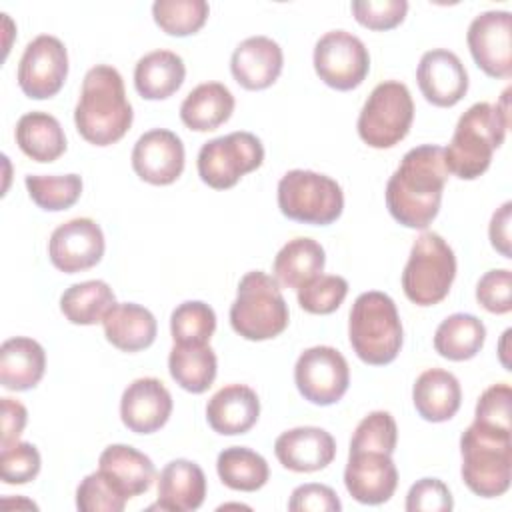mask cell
Masks as SVG:
<instances>
[{
    "instance_id": "6da1fadb",
    "label": "cell",
    "mask_w": 512,
    "mask_h": 512,
    "mask_svg": "<svg viewBox=\"0 0 512 512\" xmlns=\"http://www.w3.org/2000/svg\"><path fill=\"white\" fill-rule=\"evenodd\" d=\"M448 174L444 148L422 144L408 150L386 184L390 216L406 228H428L440 212Z\"/></svg>"
},
{
    "instance_id": "7a4b0ae2",
    "label": "cell",
    "mask_w": 512,
    "mask_h": 512,
    "mask_svg": "<svg viewBox=\"0 0 512 512\" xmlns=\"http://www.w3.org/2000/svg\"><path fill=\"white\" fill-rule=\"evenodd\" d=\"M134 120L124 80L114 66L96 64L82 80L74 124L78 134L94 146H110L124 138Z\"/></svg>"
},
{
    "instance_id": "3957f363",
    "label": "cell",
    "mask_w": 512,
    "mask_h": 512,
    "mask_svg": "<svg viewBox=\"0 0 512 512\" xmlns=\"http://www.w3.org/2000/svg\"><path fill=\"white\" fill-rule=\"evenodd\" d=\"M508 90L502 104L476 102L460 118L450 144L444 148V162L450 174L460 180H476L482 176L496 148L502 146L508 128Z\"/></svg>"
},
{
    "instance_id": "277c9868",
    "label": "cell",
    "mask_w": 512,
    "mask_h": 512,
    "mask_svg": "<svg viewBox=\"0 0 512 512\" xmlns=\"http://www.w3.org/2000/svg\"><path fill=\"white\" fill-rule=\"evenodd\" d=\"M462 480L482 498L502 496L512 480V432L472 422L460 436Z\"/></svg>"
},
{
    "instance_id": "5b68a950",
    "label": "cell",
    "mask_w": 512,
    "mask_h": 512,
    "mask_svg": "<svg viewBox=\"0 0 512 512\" xmlns=\"http://www.w3.org/2000/svg\"><path fill=\"white\" fill-rule=\"evenodd\" d=\"M348 338L356 356L370 366L396 360L404 332L394 300L378 290L362 292L350 310Z\"/></svg>"
},
{
    "instance_id": "8992f818",
    "label": "cell",
    "mask_w": 512,
    "mask_h": 512,
    "mask_svg": "<svg viewBox=\"0 0 512 512\" xmlns=\"http://www.w3.org/2000/svg\"><path fill=\"white\" fill-rule=\"evenodd\" d=\"M288 318V304L276 278L262 270L242 276L230 306V326L238 336L252 342L276 338L288 328Z\"/></svg>"
},
{
    "instance_id": "52a82bcc",
    "label": "cell",
    "mask_w": 512,
    "mask_h": 512,
    "mask_svg": "<svg viewBox=\"0 0 512 512\" xmlns=\"http://www.w3.org/2000/svg\"><path fill=\"white\" fill-rule=\"evenodd\" d=\"M456 278V256L446 240L436 232H422L412 248L402 272V290L416 306L442 302Z\"/></svg>"
},
{
    "instance_id": "ba28073f",
    "label": "cell",
    "mask_w": 512,
    "mask_h": 512,
    "mask_svg": "<svg viewBox=\"0 0 512 512\" xmlns=\"http://www.w3.org/2000/svg\"><path fill=\"white\" fill-rule=\"evenodd\" d=\"M280 212L302 224L328 226L344 210V192L340 184L314 170H290L278 182Z\"/></svg>"
},
{
    "instance_id": "9c48e42d",
    "label": "cell",
    "mask_w": 512,
    "mask_h": 512,
    "mask_svg": "<svg viewBox=\"0 0 512 512\" xmlns=\"http://www.w3.org/2000/svg\"><path fill=\"white\" fill-rule=\"evenodd\" d=\"M414 120V102L406 84L380 82L366 98L358 116V136L370 148H392L406 138Z\"/></svg>"
},
{
    "instance_id": "30bf717a",
    "label": "cell",
    "mask_w": 512,
    "mask_h": 512,
    "mask_svg": "<svg viewBox=\"0 0 512 512\" xmlns=\"http://www.w3.org/2000/svg\"><path fill=\"white\" fill-rule=\"evenodd\" d=\"M264 162V146L252 132H230L208 140L198 152V176L214 190H226L238 180L260 168Z\"/></svg>"
},
{
    "instance_id": "8fae6325",
    "label": "cell",
    "mask_w": 512,
    "mask_h": 512,
    "mask_svg": "<svg viewBox=\"0 0 512 512\" xmlns=\"http://www.w3.org/2000/svg\"><path fill=\"white\" fill-rule=\"evenodd\" d=\"M314 70L326 86L354 90L370 72L368 48L346 30H330L314 46Z\"/></svg>"
},
{
    "instance_id": "7c38bea8",
    "label": "cell",
    "mask_w": 512,
    "mask_h": 512,
    "mask_svg": "<svg viewBox=\"0 0 512 512\" xmlns=\"http://www.w3.org/2000/svg\"><path fill=\"white\" fill-rule=\"evenodd\" d=\"M294 382L304 400L316 406H330L346 394L350 368L336 348L312 346L298 356Z\"/></svg>"
},
{
    "instance_id": "4fadbf2b",
    "label": "cell",
    "mask_w": 512,
    "mask_h": 512,
    "mask_svg": "<svg viewBox=\"0 0 512 512\" xmlns=\"http://www.w3.org/2000/svg\"><path fill=\"white\" fill-rule=\"evenodd\" d=\"M68 76V52L60 38L40 34L24 48L18 64V86L32 100L56 96Z\"/></svg>"
},
{
    "instance_id": "5bb4252c",
    "label": "cell",
    "mask_w": 512,
    "mask_h": 512,
    "mask_svg": "<svg viewBox=\"0 0 512 512\" xmlns=\"http://www.w3.org/2000/svg\"><path fill=\"white\" fill-rule=\"evenodd\" d=\"M476 66L490 78L512 76V16L506 10L478 14L466 34Z\"/></svg>"
},
{
    "instance_id": "9a60e30c",
    "label": "cell",
    "mask_w": 512,
    "mask_h": 512,
    "mask_svg": "<svg viewBox=\"0 0 512 512\" xmlns=\"http://www.w3.org/2000/svg\"><path fill=\"white\" fill-rule=\"evenodd\" d=\"M104 234L92 218H72L60 224L48 240L50 262L66 274L96 266L104 256Z\"/></svg>"
},
{
    "instance_id": "2e32d148",
    "label": "cell",
    "mask_w": 512,
    "mask_h": 512,
    "mask_svg": "<svg viewBox=\"0 0 512 512\" xmlns=\"http://www.w3.org/2000/svg\"><path fill=\"white\" fill-rule=\"evenodd\" d=\"M344 486L360 504L378 506L388 502L398 486V470L392 454L376 450H350L344 470Z\"/></svg>"
},
{
    "instance_id": "e0dca14e",
    "label": "cell",
    "mask_w": 512,
    "mask_h": 512,
    "mask_svg": "<svg viewBox=\"0 0 512 512\" xmlns=\"http://www.w3.org/2000/svg\"><path fill=\"white\" fill-rule=\"evenodd\" d=\"M132 168L140 180L154 186L176 182L184 170V144L166 128L144 132L132 148Z\"/></svg>"
},
{
    "instance_id": "ac0fdd59",
    "label": "cell",
    "mask_w": 512,
    "mask_h": 512,
    "mask_svg": "<svg viewBox=\"0 0 512 512\" xmlns=\"http://www.w3.org/2000/svg\"><path fill=\"white\" fill-rule=\"evenodd\" d=\"M416 80L422 96L438 108L458 104L468 92V72L462 60L446 48H434L422 54Z\"/></svg>"
},
{
    "instance_id": "d6986e66",
    "label": "cell",
    "mask_w": 512,
    "mask_h": 512,
    "mask_svg": "<svg viewBox=\"0 0 512 512\" xmlns=\"http://www.w3.org/2000/svg\"><path fill=\"white\" fill-rule=\"evenodd\" d=\"M170 414L172 396L158 378H136L122 392L120 418L124 426L136 434H152L160 430Z\"/></svg>"
},
{
    "instance_id": "ffe728a7",
    "label": "cell",
    "mask_w": 512,
    "mask_h": 512,
    "mask_svg": "<svg viewBox=\"0 0 512 512\" xmlns=\"http://www.w3.org/2000/svg\"><path fill=\"white\" fill-rule=\"evenodd\" d=\"M278 462L292 472H316L336 456V440L318 426H298L282 432L274 442Z\"/></svg>"
},
{
    "instance_id": "44dd1931",
    "label": "cell",
    "mask_w": 512,
    "mask_h": 512,
    "mask_svg": "<svg viewBox=\"0 0 512 512\" xmlns=\"http://www.w3.org/2000/svg\"><path fill=\"white\" fill-rule=\"evenodd\" d=\"M282 66V48L268 36H250L242 40L230 58V72L246 90H264L272 86L278 80Z\"/></svg>"
},
{
    "instance_id": "7402d4cb",
    "label": "cell",
    "mask_w": 512,
    "mask_h": 512,
    "mask_svg": "<svg viewBox=\"0 0 512 512\" xmlns=\"http://www.w3.org/2000/svg\"><path fill=\"white\" fill-rule=\"evenodd\" d=\"M258 416V394L246 384H228L206 404V420L210 428L222 436L246 434L258 422Z\"/></svg>"
},
{
    "instance_id": "603a6c76",
    "label": "cell",
    "mask_w": 512,
    "mask_h": 512,
    "mask_svg": "<svg viewBox=\"0 0 512 512\" xmlns=\"http://www.w3.org/2000/svg\"><path fill=\"white\" fill-rule=\"evenodd\" d=\"M206 498V476L202 468L186 458L168 462L158 476V500L150 508L170 512H192Z\"/></svg>"
},
{
    "instance_id": "cb8c5ba5",
    "label": "cell",
    "mask_w": 512,
    "mask_h": 512,
    "mask_svg": "<svg viewBox=\"0 0 512 512\" xmlns=\"http://www.w3.org/2000/svg\"><path fill=\"white\" fill-rule=\"evenodd\" d=\"M98 470L126 496L134 498L144 494L154 478V462L140 450L128 444H110L98 458Z\"/></svg>"
},
{
    "instance_id": "d4e9b609",
    "label": "cell",
    "mask_w": 512,
    "mask_h": 512,
    "mask_svg": "<svg viewBox=\"0 0 512 512\" xmlns=\"http://www.w3.org/2000/svg\"><path fill=\"white\" fill-rule=\"evenodd\" d=\"M46 370V352L40 342L14 336L0 346V384L12 392L34 388Z\"/></svg>"
},
{
    "instance_id": "484cf974",
    "label": "cell",
    "mask_w": 512,
    "mask_h": 512,
    "mask_svg": "<svg viewBox=\"0 0 512 512\" xmlns=\"http://www.w3.org/2000/svg\"><path fill=\"white\" fill-rule=\"evenodd\" d=\"M412 402L420 418L426 422L450 420L462 402V388L458 378L442 368L424 370L412 388Z\"/></svg>"
},
{
    "instance_id": "4316f807",
    "label": "cell",
    "mask_w": 512,
    "mask_h": 512,
    "mask_svg": "<svg viewBox=\"0 0 512 512\" xmlns=\"http://www.w3.org/2000/svg\"><path fill=\"white\" fill-rule=\"evenodd\" d=\"M102 326L106 340L122 352H138L152 346L158 332L154 314L134 302L114 304Z\"/></svg>"
},
{
    "instance_id": "83f0119b",
    "label": "cell",
    "mask_w": 512,
    "mask_h": 512,
    "mask_svg": "<svg viewBox=\"0 0 512 512\" xmlns=\"http://www.w3.org/2000/svg\"><path fill=\"white\" fill-rule=\"evenodd\" d=\"M234 104V96L224 84L204 82L190 90L180 104V120L194 132H210L228 122Z\"/></svg>"
},
{
    "instance_id": "f1b7e54d",
    "label": "cell",
    "mask_w": 512,
    "mask_h": 512,
    "mask_svg": "<svg viewBox=\"0 0 512 512\" xmlns=\"http://www.w3.org/2000/svg\"><path fill=\"white\" fill-rule=\"evenodd\" d=\"M186 78L184 60L172 50H154L142 56L134 68L136 92L146 100L170 98Z\"/></svg>"
},
{
    "instance_id": "f546056e",
    "label": "cell",
    "mask_w": 512,
    "mask_h": 512,
    "mask_svg": "<svg viewBox=\"0 0 512 512\" xmlns=\"http://www.w3.org/2000/svg\"><path fill=\"white\" fill-rule=\"evenodd\" d=\"M326 264V254L320 242L312 238L288 240L274 258V278L284 288H302L312 278L320 276Z\"/></svg>"
},
{
    "instance_id": "4dcf8cb0",
    "label": "cell",
    "mask_w": 512,
    "mask_h": 512,
    "mask_svg": "<svg viewBox=\"0 0 512 512\" xmlns=\"http://www.w3.org/2000/svg\"><path fill=\"white\" fill-rule=\"evenodd\" d=\"M18 148L36 162H54L66 152V136L60 122L48 112H28L16 124Z\"/></svg>"
},
{
    "instance_id": "1f68e13d",
    "label": "cell",
    "mask_w": 512,
    "mask_h": 512,
    "mask_svg": "<svg viewBox=\"0 0 512 512\" xmlns=\"http://www.w3.org/2000/svg\"><path fill=\"white\" fill-rule=\"evenodd\" d=\"M174 382L192 394L206 392L218 372V360L210 344H174L168 356Z\"/></svg>"
},
{
    "instance_id": "d6a6232c",
    "label": "cell",
    "mask_w": 512,
    "mask_h": 512,
    "mask_svg": "<svg viewBox=\"0 0 512 512\" xmlns=\"http://www.w3.org/2000/svg\"><path fill=\"white\" fill-rule=\"evenodd\" d=\"M486 340V326L474 314L456 312L442 320L434 332V350L452 362L474 358Z\"/></svg>"
},
{
    "instance_id": "836d02e7",
    "label": "cell",
    "mask_w": 512,
    "mask_h": 512,
    "mask_svg": "<svg viewBox=\"0 0 512 512\" xmlns=\"http://www.w3.org/2000/svg\"><path fill=\"white\" fill-rule=\"evenodd\" d=\"M114 304L116 296L104 280H86L72 284L60 296L62 314L68 322L80 326H92L102 322Z\"/></svg>"
},
{
    "instance_id": "e575fe53",
    "label": "cell",
    "mask_w": 512,
    "mask_h": 512,
    "mask_svg": "<svg viewBox=\"0 0 512 512\" xmlns=\"http://www.w3.org/2000/svg\"><path fill=\"white\" fill-rule=\"evenodd\" d=\"M216 472L224 486L238 492H256L270 478L264 456L246 446L224 448L216 458Z\"/></svg>"
},
{
    "instance_id": "d590c367",
    "label": "cell",
    "mask_w": 512,
    "mask_h": 512,
    "mask_svg": "<svg viewBox=\"0 0 512 512\" xmlns=\"http://www.w3.org/2000/svg\"><path fill=\"white\" fill-rule=\"evenodd\" d=\"M32 202L48 212H60L74 206L82 194V178L78 174L46 176L28 174L24 178Z\"/></svg>"
},
{
    "instance_id": "8d00e7d4",
    "label": "cell",
    "mask_w": 512,
    "mask_h": 512,
    "mask_svg": "<svg viewBox=\"0 0 512 512\" xmlns=\"http://www.w3.org/2000/svg\"><path fill=\"white\" fill-rule=\"evenodd\" d=\"M210 6L204 0H156L152 4L154 22L170 36L196 34L208 20Z\"/></svg>"
},
{
    "instance_id": "74e56055",
    "label": "cell",
    "mask_w": 512,
    "mask_h": 512,
    "mask_svg": "<svg viewBox=\"0 0 512 512\" xmlns=\"http://www.w3.org/2000/svg\"><path fill=\"white\" fill-rule=\"evenodd\" d=\"M216 330L214 310L200 300H186L172 310L170 332L174 344H208Z\"/></svg>"
},
{
    "instance_id": "f35d334b",
    "label": "cell",
    "mask_w": 512,
    "mask_h": 512,
    "mask_svg": "<svg viewBox=\"0 0 512 512\" xmlns=\"http://www.w3.org/2000/svg\"><path fill=\"white\" fill-rule=\"evenodd\" d=\"M348 294L346 278L338 274H320L298 288V304L308 314H332Z\"/></svg>"
},
{
    "instance_id": "ab89813d",
    "label": "cell",
    "mask_w": 512,
    "mask_h": 512,
    "mask_svg": "<svg viewBox=\"0 0 512 512\" xmlns=\"http://www.w3.org/2000/svg\"><path fill=\"white\" fill-rule=\"evenodd\" d=\"M398 442L396 420L386 410H374L364 416L350 440V450H376L384 454H392Z\"/></svg>"
},
{
    "instance_id": "60d3db41",
    "label": "cell",
    "mask_w": 512,
    "mask_h": 512,
    "mask_svg": "<svg viewBox=\"0 0 512 512\" xmlns=\"http://www.w3.org/2000/svg\"><path fill=\"white\" fill-rule=\"evenodd\" d=\"M126 500L100 470L84 476L76 488V508L80 512H122Z\"/></svg>"
},
{
    "instance_id": "b9f144b4",
    "label": "cell",
    "mask_w": 512,
    "mask_h": 512,
    "mask_svg": "<svg viewBox=\"0 0 512 512\" xmlns=\"http://www.w3.org/2000/svg\"><path fill=\"white\" fill-rule=\"evenodd\" d=\"M40 452L30 442H14L0 448V476L6 484H26L40 472Z\"/></svg>"
},
{
    "instance_id": "7bdbcfd3",
    "label": "cell",
    "mask_w": 512,
    "mask_h": 512,
    "mask_svg": "<svg viewBox=\"0 0 512 512\" xmlns=\"http://www.w3.org/2000/svg\"><path fill=\"white\" fill-rule=\"evenodd\" d=\"M358 24L370 30H392L396 28L406 12V0H356L350 4Z\"/></svg>"
},
{
    "instance_id": "ee69618b",
    "label": "cell",
    "mask_w": 512,
    "mask_h": 512,
    "mask_svg": "<svg viewBox=\"0 0 512 512\" xmlns=\"http://www.w3.org/2000/svg\"><path fill=\"white\" fill-rule=\"evenodd\" d=\"M510 402H512L510 384L500 382V384H494V386L486 388L480 394L478 402H476L474 422L496 428V430L512 432V428H510Z\"/></svg>"
},
{
    "instance_id": "f6af8a7d",
    "label": "cell",
    "mask_w": 512,
    "mask_h": 512,
    "mask_svg": "<svg viewBox=\"0 0 512 512\" xmlns=\"http://www.w3.org/2000/svg\"><path fill=\"white\" fill-rule=\"evenodd\" d=\"M478 304L492 314L512 310V272L508 268L488 270L476 284Z\"/></svg>"
},
{
    "instance_id": "bcb514c9",
    "label": "cell",
    "mask_w": 512,
    "mask_h": 512,
    "mask_svg": "<svg viewBox=\"0 0 512 512\" xmlns=\"http://www.w3.org/2000/svg\"><path fill=\"white\" fill-rule=\"evenodd\" d=\"M454 508L448 486L438 478L416 480L406 494L408 512H450Z\"/></svg>"
},
{
    "instance_id": "7dc6e473",
    "label": "cell",
    "mask_w": 512,
    "mask_h": 512,
    "mask_svg": "<svg viewBox=\"0 0 512 512\" xmlns=\"http://www.w3.org/2000/svg\"><path fill=\"white\" fill-rule=\"evenodd\" d=\"M290 512H340L342 502L338 494L326 484H302L292 490L288 500Z\"/></svg>"
},
{
    "instance_id": "c3c4849f",
    "label": "cell",
    "mask_w": 512,
    "mask_h": 512,
    "mask_svg": "<svg viewBox=\"0 0 512 512\" xmlns=\"http://www.w3.org/2000/svg\"><path fill=\"white\" fill-rule=\"evenodd\" d=\"M28 422V412L24 404L12 398H2V436H0V448H6L14 442H18L24 426Z\"/></svg>"
},
{
    "instance_id": "681fc988",
    "label": "cell",
    "mask_w": 512,
    "mask_h": 512,
    "mask_svg": "<svg viewBox=\"0 0 512 512\" xmlns=\"http://www.w3.org/2000/svg\"><path fill=\"white\" fill-rule=\"evenodd\" d=\"M510 212H512V202H504L490 220V242L494 246V250H498L504 258H512L510 254Z\"/></svg>"
}]
</instances>
